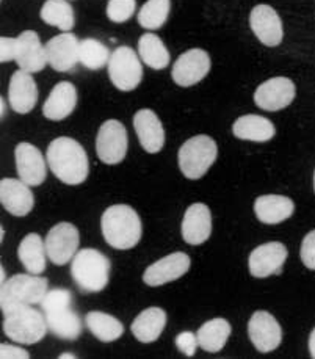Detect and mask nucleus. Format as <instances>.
I'll return each instance as SVG.
<instances>
[{
  "label": "nucleus",
  "mask_w": 315,
  "mask_h": 359,
  "mask_svg": "<svg viewBox=\"0 0 315 359\" xmlns=\"http://www.w3.org/2000/svg\"><path fill=\"white\" fill-rule=\"evenodd\" d=\"M48 165L53 176L66 185H79L90 172L88 156L82 144L69 137L55 138L48 148Z\"/></svg>",
  "instance_id": "1"
},
{
  "label": "nucleus",
  "mask_w": 315,
  "mask_h": 359,
  "mask_svg": "<svg viewBox=\"0 0 315 359\" xmlns=\"http://www.w3.org/2000/svg\"><path fill=\"white\" fill-rule=\"evenodd\" d=\"M100 228L105 242L115 250H130L142 238V220L127 204H115L100 218Z\"/></svg>",
  "instance_id": "2"
},
{
  "label": "nucleus",
  "mask_w": 315,
  "mask_h": 359,
  "mask_svg": "<svg viewBox=\"0 0 315 359\" xmlns=\"http://www.w3.org/2000/svg\"><path fill=\"white\" fill-rule=\"evenodd\" d=\"M71 276L77 287L86 294L104 290L110 279L109 257L93 248L77 251L71 264Z\"/></svg>",
  "instance_id": "3"
},
{
  "label": "nucleus",
  "mask_w": 315,
  "mask_h": 359,
  "mask_svg": "<svg viewBox=\"0 0 315 359\" xmlns=\"http://www.w3.org/2000/svg\"><path fill=\"white\" fill-rule=\"evenodd\" d=\"M48 279L38 275H15L0 285V308L4 314L19 306L41 304L48 294Z\"/></svg>",
  "instance_id": "4"
},
{
  "label": "nucleus",
  "mask_w": 315,
  "mask_h": 359,
  "mask_svg": "<svg viewBox=\"0 0 315 359\" xmlns=\"http://www.w3.org/2000/svg\"><path fill=\"white\" fill-rule=\"evenodd\" d=\"M4 316V332L18 344H36L43 341L49 330L46 316L33 306H19Z\"/></svg>",
  "instance_id": "5"
},
{
  "label": "nucleus",
  "mask_w": 315,
  "mask_h": 359,
  "mask_svg": "<svg viewBox=\"0 0 315 359\" xmlns=\"http://www.w3.org/2000/svg\"><path fill=\"white\" fill-rule=\"evenodd\" d=\"M218 148L215 140L209 135H196L180 146L177 161L179 168L187 179L196 181L203 177L215 163Z\"/></svg>",
  "instance_id": "6"
},
{
  "label": "nucleus",
  "mask_w": 315,
  "mask_h": 359,
  "mask_svg": "<svg viewBox=\"0 0 315 359\" xmlns=\"http://www.w3.org/2000/svg\"><path fill=\"white\" fill-rule=\"evenodd\" d=\"M135 50L121 46L112 52L109 62V76L112 83L119 91H133L142 83L143 65Z\"/></svg>",
  "instance_id": "7"
},
{
  "label": "nucleus",
  "mask_w": 315,
  "mask_h": 359,
  "mask_svg": "<svg viewBox=\"0 0 315 359\" xmlns=\"http://www.w3.org/2000/svg\"><path fill=\"white\" fill-rule=\"evenodd\" d=\"M127 146H129V138L124 124L116 119H107L99 128L96 137L99 161L105 165L121 163L127 154Z\"/></svg>",
  "instance_id": "8"
},
{
  "label": "nucleus",
  "mask_w": 315,
  "mask_h": 359,
  "mask_svg": "<svg viewBox=\"0 0 315 359\" xmlns=\"http://www.w3.org/2000/svg\"><path fill=\"white\" fill-rule=\"evenodd\" d=\"M44 242L49 261L55 265H65L77 255L80 243L79 229L71 223H58L48 232Z\"/></svg>",
  "instance_id": "9"
},
{
  "label": "nucleus",
  "mask_w": 315,
  "mask_h": 359,
  "mask_svg": "<svg viewBox=\"0 0 315 359\" xmlns=\"http://www.w3.org/2000/svg\"><path fill=\"white\" fill-rule=\"evenodd\" d=\"M210 57L203 49H190L180 55L173 66V81L179 86L189 88L209 74Z\"/></svg>",
  "instance_id": "10"
},
{
  "label": "nucleus",
  "mask_w": 315,
  "mask_h": 359,
  "mask_svg": "<svg viewBox=\"0 0 315 359\" xmlns=\"http://www.w3.org/2000/svg\"><path fill=\"white\" fill-rule=\"evenodd\" d=\"M297 88L287 77H273L260 83L254 93V102L259 109L267 111L283 110L293 102Z\"/></svg>",
  "instance_id": "11"
},
{
  "label": "nucleus",
  "mask_w": 315,
  "mask_h": 359,
  "mask_svg": "<svg viewBox=\"0 0 315 359\" xmlns=\"http://www.w3.org/2000/svg\"><path fill=\"white\" fill-rule=\"evenodd\" d=\"M248 336L260 353H270L276 350L283 341V330L270 312L257 311L248 322Z\"/></svg>",
  "instance_id": "12"
},
{
  "label": "nucleus",
  "mask_w": 315,
  "mask_h": 359,
  "mask_svg": "<svg viewBox=\"0 0 315 359\" xmlns=\"http://www.w3.org/2000/svg\"><path fill=\"white\" fill-rule=\"evenodd\" d=\"M289 256L286 245L281 242H268L254 250L248 259V269L254 278H268L281 275L286 259Z\"/></svg>",
  "instance_id": "13"
},
{
  "label": "nucleus",
  "mask_w": 315,
  "mask_h": 359,
  "mask_svg": "<svg viewBox=\"0 0 315 359\" xmlns=\"http://www.w3.org/2000/svg\"><path fill=\"white\" fill-rule=\"evenodd\" d=\"M18 176L30 187H38L48 176V163L36 146L32 143H19L15 149Z\"/></svg>",
  "instance_id": "14"
},
{
  "label": "nucleus",
  "mask_w": 315,
  "mask_h": 359,
  "mask_svg": "<svg viewBox=\"0 0 315 359\" xmlns=\"http://www.w3.org/2000/svg\"><path fill=\"white\" fill-rule=\"evenodd\" d=\"M190 257L185 252H173L154 262L145 270L143 281L151 287H159V285L168 284L171 281L182 278L187 271L190 270Z\"/></svg>",
  "instance_id": "15"
},
{
  "label": "nucleus",
  "mask_w": 315,
  "mask_h": 359,
  "mask_svg": "<svg viewBox=\"0 0 315 359\" xmlns=\"http://www.w3.org/2000/svg\"><path fill=\"white\" fill-rule=\"evenodd\" d=\"M250 25L254 35L268 48H274L283 43L284 29L283 21L270 5L254 6L250 15Z\"/></svg>",
  "instance_id": "16"
},
{
  "label": "nucleus",
  "mask_w": 315,
  "mask_h": 359,
  "mask_svg": "<svg viewBox=\"0 0 315 359\" xmlns=\"http://www.w3.org/2000/svg\"><path fill=\"white\" fill-rule=\"evenodd\" d=\"M46 52H48V62L52 69L58 72H68L80 63V41L69 32L53 36L46 44Z\"/></svg>",
  "instance_id": "17"
},
{
  "label": "nucleus",
  "mask_w": 315,
  "mask_h": 359,
  "mask_svg": "<svg viewBox=\"0 0 315 359\" xmlns=\"http://www.w3.org/2000/svg\"><path fill=\"white\" fill-rule=\"evenodd\" d=\"M133 129L142 148L149 154H157L165 144L163 124L159 116L149 109L138 110L133 116Z\"/></svg>",
  "instance_id": "18"
},
{
  "label": "nucleus",
  "mask_w": 315,
  "mask_h": 359,
  "mask_svg": "<svg viewBox=\"0 0 315 359\" xmlns=\"http://www.w3.org/2000/svg\"><path fill=\"white\" fill-rule=\"evenodd\" d=\"M30 185L22 182L21 179H2L0 182V203L6 212L15 217L29 215L33 205H35V196H33Z\"/></svg>",
  "instance_id": "19"
},
{
  "label": "nucleus",
  "mask_w": 315,
  "mask_h": 359,
  "mask_svg": "<svg viewBox=\"0 0 315 359\" xmlns=\"http://www.w3.org/2000/svg\"><path fill=\"white\" fill-rule=\"evenodd\" d=\"M10 107L19 115L30 113L38 102V86L30 72L18 69L11 76L8 86Z\"/></svg>",
  "instance_id": "20"
},
{
  "label": "nucleus",
  "mask_w": 315,
  "mask_h": 359,
  "mask_svg": "<svg viewBox=\"0 0 315 359\" xmlns=\"http://www.w3.org/2000/svg\"><path fill=\"white\" fill-rule=\"evenodd\" d=\"M15 62L18 63L19 69L30 72H39L48 65V52L46 46L39 41L36 32L25 30L18 36V55Z\"/></svg>",
  "instance_id": "21"
},
{
  "label": "nucleus",
  "mask_w": 315,
  "mask_h": 359,
  "mask_svg": "<svg viewBox=\"0 0 315 359\" xmlns=\"http://www.w3.org/2000/svg\"><path fill=\"white\" fill-rule=\"evenodd\" d=\"M212 234L210 209L203 203H194L185 210L182 220V237L189 245L207 242Z\"/></svg>",
  "instance_id": "22"
},
{
  "label": "nucleus",
  "mask_w": 315,
  "mask_h": 359,
  "mask_svg": "<svg viewBox=\"0 0 315 359\" xmlns=\"http://www.w3.org/2000/svg\"><path fill=\"white\" fill-rule=\"evenodd\" d=\"M77 105V90L71 82H60L51 91L43 105V115L51 121L68 118Z\"/></svg>",
  "instance_id": "23"
},
{
  "label": "nucleus",
  "mask_w": 315,
  "mask_h": 359,
  "mask_svg": "<svg viewBox=\"0 0 315 359\" xmlns=\"http://www.w3.org/2000/svg\"><path fill=\"white\" fill-rule=\"evenodd\" d=\"M295 204L283 195H264L254 203V214L264 224H279L293 215Z\"/></svg>",
  "instance_id": "24"
},
{
  "label": "nucleus",
  "mask_w": 315,
  "mask_h": 359,
  "mask_svg": "<svg viewBox=\"0 0 315 359\" xmlns=\"http://www.w3.org/2000/svg\"><path fill=\"white\" fill-rule=\"evenodd\" d=\"M232 134L239 140L245 142H256L265 143L276 134L273 123L270 119L260 115H245L240 116L232 126Z\"/></svg>",
  "instance_id": "25"
},
{
  "label": "nucleus",
  "mask_w": 315,
  "mask_h": 359,
  "mask_svg": "<svg viewBox=\"0 0 315 359\" xmlns=\"http://www.w3.org/2000/svg\"><path fill=\"white\" fill-rule=\"evenodd\" d=\"M166 325V314L160 308H147L142 314H138L135 320L132 322L130 331L132 334L143 344L156 342L162 334Z\"/></svg>",
  "instance_id": "26"
},
{
  "label": "nucleus",
  "mask_w": 315,
  "mask_h": 359,
  "mask_svg": "<svg viewBox=\"0 0 315 359\" xmlns=\"http://www.w3.org/2000/svg\"><path fill=\"white\" fill-rule=\"evenodd\" d=\"M18 257L29 273L41 275L46 270V262H48L46 242L35 232H32L19 243Z\"/></svg>",
  "instance_id": "27"
},
{
  "label": "nucleus",
  "mask_w": 315,
  "mask_h": 359,
  "mask_svg": "<svg viewBox=\"0 0 315 359\" xmlns=\"http://www.w3.org/2000/svg\"><path fill=\"white\" fill-rule=\"evenodd\" d=\"M49 331L65 341H76L82 332V320L71 308L44 312Z\"/></svg>",
  "instance_id": "28"
},
{
  "label": "nucleus",
  "mask_w": 315,
  "mask_h": 359,
  "mask_svg": "<svg viewBox=\"0 0 315 359\" xmlns=\"http://www.w3.org/2000/svg\"><path fill=\"white\" fill-rule=\"evenodd\" d=\"M231 331L232 328L226 318H212L198 330L196 337L199 347L207 353H218L226 345Z\"/></svg>",
  "instance_id": "29"
},
{
  "label": "nucleus",
  "mask_w": 315,
  "mask_h": 359,
  "mask_svg": "<svg viewBox=\"0 0 315 359\" xmlns=\"http://www.w3.org/2000/svg\"><path fill=\"white\" fill-rule=\"evenodd\" d=\"M138 55L152 69H165L170 65V52L162 39L154 33H145L138 41Z\"/></svg>",
  "instance_id": "30"
},
{
  "label": "nucleus",
  "mask_w": 315,
  "mask_h": 359,
  "mask_svg": "<svg viewBox=\"0 0 315 359\" xmlns=\"http://www.w3.org/2000/svg\"><path fill=\"white\" fill-rule=\"evenodd\" d=\"M85 323L88 330L93 332V336L98 337L100 342H113L123 336L124 327L116 317L105 312L93 311L88 312L85 317Z\"/></svg>",
  "instance_id": "31"
},
{
  "label": "nucleus",
  "mask_w": 315,
  "mask_h": 359,
  "mask_svg": "<svg viewBox=\"0 0 315 359\" xmlns=\"http://www.w3.org/2000/svg\"><path fill=\"white\" fill-rule=\"evenodd\" d=\"M39 16L48 25L63 32L72 30L74 24H76L74 10L68 0H48V2H44Z\"/></svg>",
  "instance_id": "32"
},
{
  "label": "nucleus",
  "mask_w": 315,
  "mask_h": 359,
  "mask_svg": "<svg viewBox=\"0 0 315 359\" xmlns=\"http://www.w3.org/2000/svg\"><path fill=\"white\" fill-rule=\"evenodd\" d=\"M171 0H147L138 13V24L146 30L162 29L168 21Z\"/></svg>",
  "instance_id": "33"
},
{
  "label": "nucleus",
  "mask_w": 315,
  "mask_h": 359,
  "mask_svg": "<svg viewBox=\"0 0 315 359\" xmlns=\"http://www.w3.org/2000/svg\"><path fill=\"white\" fill-rule=\"evenodd\" d=\"M80 63L91 71L102 69L110 62V50L95 38H85L80 41Z\"/></svg>",
  "instance_id": "34"
},
{
  "label": "nucleus",
  "mask_w": 315,
  "mask_h": 359,
  "mask_svg": "<svg viewBox=\"0 0 315 359\" xmlns=\"http://www.w3.org/2000/svg\"><path fill=\"white\" fill-rule=\"evenodd\" d=\"M137 8V0H109L107 4V18L115 24H123L133 16Z\"/></svg>",
  "instance_id": "35"
},
{
  "label": "nucleus",
  "mask_w": 315,
  "mask_h": 359,
  "mask_svg": "<svg viewBox=\"0 0 315 359\" xmlns=\"http://www.w3.org/2000/svg\"><path fill=\"white\" fill-rule=\"evenodd\" d=\"M72 304V294L68 289H53L49 290L41 302L43 312L71 308Z\"/></svg>",
  "instance_id": "36"
},
{
  "label": "nucleus",
  "mask_w": 315,
  "mask_h": 359,
  "mask_svg": "<svg viewBox=\"0 0 315 359\" xmlns=\"http://www.w3.org/2000/svg\"><path fill=\"white\" fill-rule=\"evenodd\" d=\"M300 256L306 269L315 270V229L311 231L309 234L303 238Z\"/></svg>",
  "instance_id": "37"
},
{
  "label": "nucleus",
  "mask_w": 315,
  "mask_h": 359,
  "mask_svg": "<svg viewBox=\"0 0 315 359\" xmlns=\"http://www.w3.org/2000/svg\"><path fill=\"white\" fill-rule=\"evenodd\" d=\"M198 345V337L196 334H193L192 331H182L180 334L176 336V347L179 348L180 353H184L185 356H194Z\"/></svg>",
  "instance_id": "38"
},
{
  "label": "nucleus",
  "mask_w": 315,
  "mask_h": 359,
  "mask_svg": "<svg viewBox=\"0 0 315 359\" xmlns=\"http://www.w3.org/2000/svg\"><path fill=\"white\" fill-rule=\"evenodd\" d=\"M18 55V38H0V62L8 63L16 60Z\"/></svg>",
  "instance_id": "39"
},
{
  "label": "nucleus",
  "mask_w": 315,
  "mask_h": 359,
  "mask_svg": "<svg viewBox=\"0 0 315 359\" xmlns=\"http://www.w3.org/2000/svg\"><path fill=\"white\" fill-rule=\"evenodd\" d=\"M0 358L2 359H29L30 353L22 347H16L11 344L0 345Z\"/></svg>",
  "instance_id": "40"
},
{
  "label": "nucleus",
  "mask_w": 315,
  "mask_h": 359,
  "mask_svg": "<svg viewBox=\"0 0 315 359\" xmlns=\"http://www.w3.org/2000/svg\"><path fill=\"white\" fill-rule=\"evenodd\" d=\"M309 353L315 359V328L312 330L311 336H309Z\"/></svg>",
  "instance_id": "41"
},
{
  "label": "nucleus",
  "mask_w": 315,
  "mask_h": 359,
  "mask_svg": "<svg viewBox=\"0 0 315 359\" xmlns=\"http://www.w3.org/2000/svg\"><path fill=\"white\" fill-rule=\"evenodd\" d=\"M0 110H2V113H0V118H5V115H6V102H5V99H0Z\"/></svg>",
  "instance_id": "42"
},
{
  "label": "nucleus",
  "mask_w": 315,
  "mask_h": 359,
  "mask_svg": "<svg viewBox=\"0 0 315 359\" xmlns=\"http://www.w3.org/2000/svg\"><path fill=\"white\" fill-rule=\"evenodd\" d=\"M77 356L76 355H72V353H63V355H60V359H76Z\"/></svg>",
  "instance_id": "43"
},
{
  "label": "nucleus",
  "mask_w": 315,
  "mask_h": 359,
  "mask_svg": "<svg viewBox=\"0 0 315 359\" xmlns=\"http://www.w3.org/2000/svg\"><path fill=\"white\" fill-rule=\"evenodd\" d=\"M0 275H2V276H0V283H5L6 281V275H5V269L2 267V269H0Z\"/></svg>",
  "instance_id": "44"
},
{
  "label": "nucleus",
  "mask_w": 315,
  "mask_h": 359,
  "mask_svg": "<svg viewBox=\"0 0 315 359\" xmlns=\"http://www.w3.org/2000/svg\"><path fill=\"white\" fill-rule=\"evenodd\" d=\"M314 191H315V171H314Z\"/></svg>",
  "instance_id": "45"
}]
</instances>
